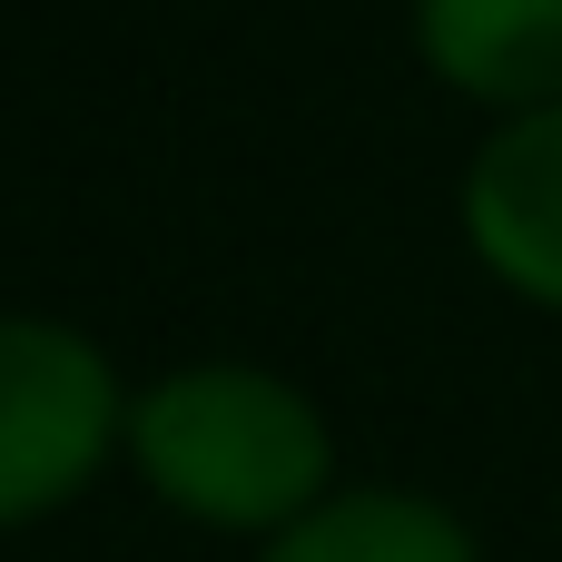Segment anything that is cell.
<instances>
[{"label": "cell", "instance_id": "cell-3", "mask_svg": "<svg viewBox=\"0 0 562 562\" xmlns=\"http://www.w3.org/2000/svg\"><path fill=\"white\" fill-rule=\"evenodd\" d=\"M464 247L494 286L562 316V99L494 119V138L464 158Z\"/></svg>", "mask_w": 562, "mask_h": 562}, {"label": "cell", "instance_id": "cell-5", "mask_svg": "<svg viewBox=\"0 0 562 562\" xmlns=\"http://www.w3.org/2000/svg\"><path fill=\"white\" fill-rule=\"evenodd\" d=\"M257 562H484L464 514L405 484H336L316 514H296Z\"/></svg>", "mask_w": 562, "mask_h": 562}, {"label": "cell", "instance_id": "cell-2", "mask_svg": "<svg viewBox=\"0 0 562 562\" xmlns=\"http://www.w3.org/2000/svg\"><path fill=\"white\" fill-rule=\"evenodd\" d=\"M109 454H128L119 366L59 316H0V533L79 504Z\"/></svg>", "mask_w": 562, "mask_h": 562}, {"label": "cell", "instance_id": "cell-4", "mask_svg": "<svg viewBox=\"0 0 562 562\" xmlns=\"http://www.w3.org/2000/svg\"><path fill=\"white\" fill-rule=\"evenodd\" d=\"M415 49L494 119L562 99V0H415Z\"/></svg>", "mask_w": 562, "mask_h": 562}, {"label": "cell", "instance_id": "cell-1", "mask_svg": "<svg viewBox=\"0 0 562 562\" xmlns=\"http://www.w3.org/2000/svg\"><path fill=\"white\" fill-rule=\"evenodd\" d=\"M128 474L207 533L277 543L296 514L336 494V435L316 395L286 385L277 366L207 356L128 395Z\"/></svg>", "mask_w": 562, "mask_h": 562}]
</instances>
